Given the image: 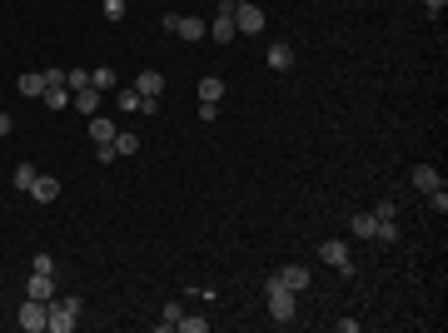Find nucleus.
<instances>
[{"label":"nucleus","mask_w":448,"mask_h":333,"mask_svg":"<svg viewBox=\"0 0 448 333\" xmlns=\"http://www.w3.org/2000/svg\"><path fill=\"white\" fill-rule=\"evenodd\" d=\"M264 304H269V318L274 323H294L299 318V294L284 289L279 279H264Z\"/></svg>","instance_id":"f257e3e1"},{"label":"nucleus","mask_w":448,"mask_h":333,"mask_svg":"<svg viewBox=\"0 0 448 333\" xmlns=\"http://www.w3.org/2000/svg\"><path fill=\"white\" fill-rule=\"evenodd\" d=\"M75 318H80V299H60V294L50 299V323H45L50 333H70Z\"/></svg>","instance_id":"f03ea898"},{"label":"nucleus","mask_w":448,"mask_h":333,"mask_svg":"<svg viewBox=\"0 0 448 333\" xmlns=\"http://www.w3.org/2000/svg\"><path fill=\"white\" fill-rule=\"evenodd\" d=\"M319 259H324L329 269H339L344 279H354V254H349L344 239H324V244H319Z\"/></svg>","instance_id":"7ed1b4c3"},{"label":"nucleus","mask_w":448,"mask_h":333,"mask_svg":"<svg viewBox=\"0 0 448 333\" xmlns=\"http://www.w3.org/2000/svg\"><path fill=\"white\" fill-rule=\"evenodd\" d=\"M15 323H20L25 333H40V328L50 323V304H40V299H25V304H20V313H15Z\"/></svg>","instance_id":"20e7f679"},{"label":"nucleus","mask_w":448,"mask_h":333,"mask_svg":"<svg viewBox=\"0 0 448 333\" xmlns=\"http://www.w3.org/2000/svg\"><path fill=\"white\" fill-rule=\"evenodd\" d=\"M235 30L239 35H259L264 30V11L254 6V0H249V6H235Z\"/></svg>","instance_id":"39448f33"},{"label":"nucleus","mask_w":448,"mask_h":333,"mask_svg":"<svg viewBox=\"0 0 448 333\" xmlns=\"http://www.w3.org/2000/svg\"><path fill=\"white\" fill-rule=\"evenodd\" d=\"M25 194H30L35 204H55V199H60V179H55V175H35Z\"/></svg>","instance_id":"423d86ee"},{"label":"nucleus","mask_w":448,"mask_h":333,"mask_svg":"<svg viewBox=\"0 0 448 333\" xmlns=\"http://www.w3.org/2000/svg\"><path fill=\"white\" fill-rule=\"evenodd\" d=\"M25 299L50 304V299H55V273H35V269H30V279H25Z\"/></svg>","instance_id":"0eeeda50"},{"label":"nucleus","mask_w":448,"mask_h":333,"mask_svg":"<svg viewBox=\"0 0 448 333\" xmlns=\"http://www.w3.org/2000/svg\"><path fill=\"white\" fill-rule=\"evenodd\" d=\"M264 60H269V70H279V75H284V70H294V45L274 40V45L264 50Z\"/></svg>","instance_id":"6e6552de"},{"label":"nucleus","mask_w":448,"mask_h":333,"mask_svg":"<svg viewBox=\"0 0 448 333\" xmlns=\"http://www.w3.org/2000/svg\"><path fill=\"white\" fill-rule=\"evenodd\" d=\"M274 279L284 284V289H294V294H304V289H309V269H304V264H284Z\"/></svg>","instance_id":"1a4fd4ad"},{"label":"nucleus","mask_w":448,"mask_h":333,"mask_svg":"<svg viewBox=\"0 0 448 333\" xmlns=\"http://www.w3.org/2000/svg\"><path fill=\"white\" fill-rule=\"evenodd\" d=\"M209 40H214V45H230V40H239V30H235V15H214V20H209Z\"/></svg>","instance_id":"9d476101"},{"label":"nucleus","mask_w":448,"mask_h":333,"mask_svg":"<svg viewBox=\"0 0 448 333\" xmlns=\"http://www.w3.org/2000/svg\"><path fill=\"white\" fill-rule=\"evenodd\" d=\"M409 179H414V189H419V194H428V189H438V184H443V175L433 170V164H414V175H409Z\"/></svg>","instance_id":"9b49d317"},{"label":"nucleus","mask_w":448,"mask_h":333,"mask_svg":"<svg viewBox=\"0 0 448 333\" xmlns=\"http://www.w3.org/2000/svg\"><path fill=\"white\" fill-rule=\"evenodd\" d=\"M70 104L80 109V115H95V109H100V90L95 85H80V90H70Z\"/></svg>","instance_id":"f8f14e48"},{"label":"nucleus","mask_w":448,"mask_h":333,"mask_svg":"<svg viewBox=\"0 0 448 333\" xmlns=\"http://www.w3.org/2000/svg\"><path fill=\"white\" fill-rule=\"evenodd\" d=\"M175 35H180V40H204L209 25H204L199 15H180V20H175Z\"/></svg>","instance_id":"ddd939ff"},{"label":"nucleus","mask_w":448,"mask_h":333,"mask_svg":"<svg viewBox=\"0 0 448 333\" xmlns=\"http://www.w3.org/2000/svg\"><path fill=\"white\" fill-rule=\"evenodd\" d=\"M135 90H140V100H159V90H164L159 70H140V75H135Z\"/></svg>","instance_id":"4468645a"},{"label":"nucleus","mask_w":448,"mask_h":333,"mask_svg":"<svg viewBox=\"0 0 448 333\" xmlns=\"http://www.w3.org/2000/svg\"><path fill=\"white\" fill-rule=\"evenodd\" d=\"M15 90H20L25 100H40V95H45V75H40V70H25V75L15 80Z\"/></svg>","instance_id":"2eb2a0df"},{"label":"nucleus","mask_w":448,"mask_h":333,"mask_svg":"<svg viewBox=\"0 0 448 333\" xmlns=\"http://www.w3.org/2000/svg\"><path fill=\"white\" fill-rule=\"evenodd\" d=\"M199 100H204V104H219V100H224V80H219V75H204V80H199Z\"/></svg>","instance_id":"dca6fc26"},{"label":"nucleus","mask_w":448,"mask_h":333,"mask_svg":"<svg viewBox=\"0 0 448 333\" xmlns=\"http://www.w3.org/2000/svg\"><path fill=\"white\" fill-rule=\"evenodd\" d=\"M90 85H95V90L105 95V90H115V85H120V75L110 70V65H95V70H90Z\"/></svg>","instance_id":"f3484780"},{"label":"nucleus","mask_w":448,"mask_h":333,"mask_svg":"<svg viewBox=\"0 0 448 333\" xmlns=\"http://www.w3.org/2000/svg\"><path fill=\"white\" fill-rule=\"evenodd\" d=\"M50 109H65L70 104V85H45V95H40Z\"/></svg>","instance_id":"a211bd4d"},{"label":"nucleus","mask_w":448,"mask_h":333,"mask_svg":"<svg viewBox=\"0 0 448 333\" xmlns=\"http://www.w3.org/2000/svg\"><path fill=\"white\" fill-rule=\"evenodd\" d=\"M349 229H354V239H374V214H369V209H359V214L349 219Z\"/></svg>","instance_id":"6ab92c4d"},{"label":"nucleus","mask_w":448,"mask_h":333,"mask_svg":"<svg viewBox=\"0 0 448 333\" xmlns=\"http://www.w3.org/2000/svg\"><path fill=\"white\" fill-rule=\"evenodd\" d=\"M115 154H140V135L135 130H115Z\"/></svg>","instance_id":"aec40b11"},{"label":"nucleus","mask_w":448,"mask_h":333,"mask_svg":"<svg viewBox=\"0 0 448 333\" xmlns=\"http://www.w3.org/2000/svg\"><path fill=\"white\" fill-rule=\"evenodd\" d=\"M115 130H120L115 120H95V115H90V140H95V144H100V140H115Z\"/></svg>","instance_id":"412c9836"},{"label":"nucleus","mask_w":448,"mask_h":333,"mask_svg":"<svg viewBox=\"0 0 448 333\" xmlns=\"http://www.w3.org/2000/svg\"><path fill=\"white\" fill-rule=\"evenodd\" d=\"M11 179H15V189H20V194H25V189H30V179H35V164H30V159H20V164H15V175H11Z\"/></svg>","instance_id":"4be33fe9"},{"label":"nucleus","mask_w":448,"mask_h":333,"mask_svg":"<svg viewBox=\"0 0 448 333\" xmlns=\"http://www.w3.org/2000/svg\"><path fill=\"white\" fill-rule=\"evenodd\" d=\"M423 199H428V209H433V214H448V189H443V184H438V189H428Z\"/></svg>","instance_id":"5701e85b"},{"label":"nucleus","mask_w":448,"mask_h":333,"mask_svg":"<svg viewBox=\"0 0 448 333\" xmlns=\"http://www.w3.org/2000/svg\"><path fill=\"white\" fill-rule=\"evenodd\" d=\"M125 11H130L125 0H105V20H110V25H120V20H125Z\"/></svg>","instance_id":"b1692460"},{"label":"nucleus","mask_w":448,"mask_h":333,"mask_svg":"<svg viewBox=\"0 0 448 333\" xmlns=\"http://www.w3.org/2000/svg\"><path fill=\"white\" fill-rule=\"evenodd\" d=\"M95 159H100V164H115V159H120V154H115V140H100V144H95Z\"/></svg>","instance_id":"393cba45"},{"label":"nucleus","mask_w":448,"mask_h":333,"mask_svg":"<svg viewBox=\"0 0 448 333\" xmlns=\"http://www.w3.org/2000/svg\"><path fill=\"white\" fill-rule=\"evenodd\" d=\"M180 313H185L180 304H164V308H159V328H175V323H180Z\"/></svg>","instance_id":"a878e982"},{"label":"nucleus","mask_w":448,"mask_h":333,"mask_svg":"<svg viewBox=\"0 0 448 333\" xmlns=\"http://www.w3.org/2000/svg\"><path fill=\"white\" fill-rule=\"evenodd\" d=\"M369 214H374V219H399V204H394V199H378Z\"/></svg>","instance_id":"bb28decb"},{"label":"nucleus","mask_w":448,"mask_h":333,"mask_svg":"<svg viewBox=\"0 0 448 333\" xmlns=\"http://www.w3.org/2000/svg\"><path fill=\"white\" fill-rule=\"evenodd\" d=\"M175 328H180V333H204V328H209V318H185V313H180V323H175Z\"/></svg>","instance_id":"cd10ccee"},{"label":"nucleus","mask_w":448,"mask_h":333,"mask_svg":"<svg viewBox=\"0 0 448 333\" xmlns=\"http://www.w3.org/2000/svg\"><path fill=\"white\" fill-rule=\"evenodd\" d=\"M30 269H35V273H55V259H50V254H45V249H40V254H35V259H30Z\"/></svg>","instance_id":"c85d7f7f"},{"label":"nucleus","mask_w":448,"mask_h":333,"mask_svg":"<svg viewBox=\"0 0 448 333\" xmlns=\"http://www.w3.org/2000/svg\"><path fill=\"white\" fill-rule=\"evenodd\" d=\"M65 85H70V90H80V85H90V70H65Z\"/></svg>","instance_id":"c756f323"},{"label":"nucleus","mask_w":448,"mask_h":333,"mask_svg":"<svg viewBox=\"0 0 448 333\" xmlns=\"http://www.w3.org/2000/svg\"><path fill=\"white\" fill-rule=\"evenodd\" d=\"M11 130H15V120H11V115H6V109H0V140H6V135H11Z\"/></svg>","instance_id":"7c9ffc66"},{"label":"nucleus","mask_w":448,"mask_h":333,"mask_svg":"<svg viewBox=\"0 0 448 333\" xmlns=\"http://www.w3.org/2000/svg\"><path fill=\"white\" fill-rule=\"evenodd\" d=\"M443 6H448V0H423V11H428V15H438Z\"/></svg>","instance_id":"2f4dec72"},{"label":"nucleus","mask_w":448,"mask_h":333,"mask_svg":"<svg viewBox=\"0 0 448 333\" xmlns=\"http://www.w3.org/2000/svg\"><path fill=\"white\" fill-rule=\"evenodd\" d=\"M235 6H249V0H235Z\"/></svg>","instance_id":"473e14b6"}]
</instances>
